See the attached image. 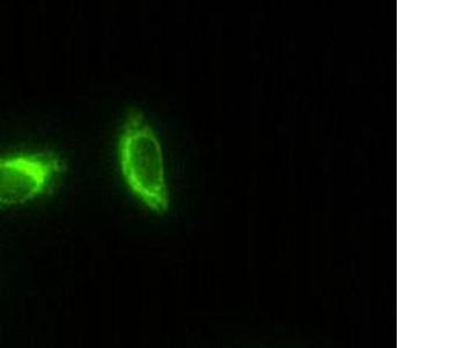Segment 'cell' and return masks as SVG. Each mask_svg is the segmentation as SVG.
Wrapping results in <instances>:
<instances>
[{
	"instance_id": "1",
	"label": "cell",
	"mask_w": 464,
	"mask_h": 348,
	"mask_svg": "<svg viewBox=\"0 0 464 348\" xmlns=\"http://www.w3.org/2000/svg\"><path fill=\"white\" fill-rule=\"evenodd\" d=\"M118 149L120 169L132 194L156 213L168 211L169 192L163 147L142 111L135 107L128 111Z\"/></svg>"
},
{
	"instance_id": "2",
	"label": "cell",
	"mask_w": 464,
	"mask_h": 348,
	"mask_svg": "<svg viewBox=\"0 0 464 348\" xmlns=\"http://www.w3.org/2000/svg\"><path fill=\"white\" fill-rule=\"evenodd\" d=\"M64 171L63 159L53 151L0 157V207L23 205L44 196Z\"/></svg>"
}]
</instances>
